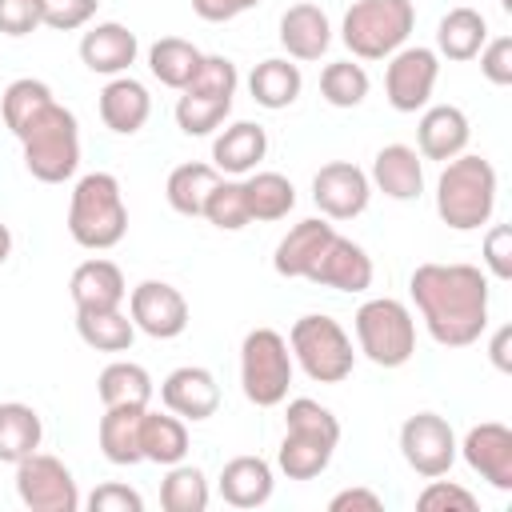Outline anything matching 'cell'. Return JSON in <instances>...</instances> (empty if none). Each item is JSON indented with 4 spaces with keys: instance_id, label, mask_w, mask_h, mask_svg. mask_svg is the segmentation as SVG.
<instances>
[{
    "instance_id": "obj_47",
    "label": "cell",
    "mask_w": 512,
    "mask_h": 512,
    "mask_svg": "<svg viewBox=\"0 0 512 512\" xmlns=\"http://www.w3.org/2000/svg\"><path fill=\"white\" fill-rule=\"evenodd\" d=\"M84 504L92 512H144V496L136 488H128V484H116V480L92 488V496Z\"/></svg>"
},
{
    "instance_id": "obj_4",
    "label": "cell",
    "mask_w": 512,
    "mask_h": 512,
    "mask_svg": "<svg viewBox=\"0 0 512 512\" xmlns=\"http://www.w3.org/2000/svg\"><path fill=\"white\" fill-rule=\"evenodd\" d=\"M128 232V204L112 172H84L68 196V236L88 252H108Z\"/></svg>"
},
{
    "instance_id": "obj_27",
    "label": "cell",
    "mask_w": 512,
    "mask_h": 512,
    "mask_svg": "<svg viewBox=\"0 0 512 512\" xmlns=\"http://www.w3.org/2000/svg\"><path fill=\"white\" fill-rule=\"evenodd\" d=\"M276 476L264 456H232L220 468V496L232 508H260L272 500Z\"/></svg>"
},
{
    "instance_id": "obj_29",
    "label": "cell",
    "mask_w": 512,
    "mask_h": 512,
    "mask_svg": "<svg viewBox=\"0 0 512 512\" xmlns=\"http://www.w3.org/2000/svg\"><path fill=\"white\" fill-rule=\"evenodd\" d=\"M248 92L260 108L268 112H280V108H292L304 92V76H300V64H292L288 56H268L260 60L252 72H248Z\"/></svg>"
},
{
    "instance_id": "obj_15",
    "label": "cell",
    "mask_w": 512,
    "mask_h": 512,
    "mask_svg": "<svg viewBox=\"0 0 512 512\" xmlns=\"http://www.w3.org/2000/svg\"><path fill=\"white\" fill-rule=\"evenodd\" d=\"M372 200V180L352 160H332L312 176V204L324 220H356Z\"/></svg>"
},
{
    "instance_id": "obj_51",
    "label": "cell",
    "mask_w": 512,
    "mask_h": 512,
    "mask_svg": "<svg viewBox=\"0 0 512 512\" xmlns=\"http://www.w3.org/2000/svg\"><path fill=\"white\" fill-rule=\"evenodd\" d=\"M12 256V228L8 224H0V264Z\"/></svg>"
},
{
    "instance_id": "obj_48",
    "label": "cell",
    "mask_w": 512,
    "mask_h": 512,
    "mask_svg": "<svg viewBox=\"0 0 512 512\" xmlns=\"http://www.w3.org/2000/svg\"><path fill=\"white\" fill-rule=\"evenodd\" d=\"M380 508H384V500L372 488H340L328 500V512H380Z\"/></svg>"
},
{
    "instance_id": "obj_37",
    "label": "cell",
    "mask_w": 512,
    "mask_h": 512,
    "mask_svg": "<svg viewBox=\"0 0 512 512\" xmlns=\"http://www.w3.org/2000/svg\"><path fill=\"white\" fill-rule=\"evenodd\" d=\"M76 332L96 352H128L132 340H136V324L120 308H108V312H76Z\"/></svg>"
},
{
    "instance_id": "obj_1",
    "label": "cell",
    "mask_w": 512,
    "mask_h": 512,
    "mask_svg": "<svg viewBox=\"0 0 512 512\" xmlns=\"http://www.w3.org/2000/svg\"><path fill=\"white\" fill-rule=\"evenodd\" d=\"M412 304L440 348H468L488 328V276L476 264H416L408 276Z\"/></svg>"
},
{
    "instance_id": "obj_44",
    "label": "cell",
    "mask_w": 512,
    "mask_h": 512,
    "mask_svg": "<svg viewBox=\"0 0 512 512\" xmlns=\"http://www.w3.org/2000/svg\"><path fill=\"white\" fill-rule=\"evenodd\" d=\"M44 24V4L40 0H0V36H32Z\"/></svg>"
},
{
    "instance_id": "obj_18",
    "label": "cell",
    "mask_w": 512,
    "mask_h": 512,
    "mask_svg": "<svg viewBox=\"0 0 512 512\" xmlns=\"http://www.w3.org/2000/svg\"><path fill=\"white\" fill-rule=\"evenodd\" d=\"M140 56V40L120 20H100L80 36V60L96 76H124Z\"/></svg>"
},
{
    "instance_id": "obj_17",
    "label": "cell",
    "mask_w": 512,
    "mask_h": 512,
    "mask_svg": "<svg viewBox=\"0 0 512 512\" xmlns=\"http://www.w3.org/2000/svg\"><path fill=\"white\" fill-rule=\"evenodd\" d=\"M160 400H164V408L176 412L180 420L200 424V420L216 416V408H220V384H216V376H212L208 368H200V364H180V368H172V372L160 380Z\"/></svg>"
},
{
    "instance_id": "obj_41",
    "label": "cell",
    "mask_w": 512,
    "mask_h": 512,
    "mask_svg": "<svg viewBox=\"0 0 512 512\" xmlns=\"http://www.w3.org/2000/svg\"><path fill=\"white\" fill-rule=\"evenodd\" d=\"M56 96H52V88L44 84V80H36V76H20V80H12L8 88H4V96H0V116H4V124H8V132L16 136L40 108H48Z\"/></svg>"
},
{
    "instance_id": "obj_32",
    "label": "cell",
    "mask_w": 512,
    "mask_h": 512,
    "mask_svg": "<svg viewBox=\"0 0 512 512\" xmlns=\"http://www.w3.org/2000/svg\"><path fill=\"white\" fill-rule=\"evenodd\" d=\"M140 416L144 408H104L100 416V428H96V440H100V452L108 464H140Z\"/></svg>"
},
{
    "instance_id": "obj_49",
    "label": "cell",
    "mask_w": 512,
    "mask_h": 512,
    "mask_svg": "<svg viewBox=\"0 0 512 512\" xmlns=\"http://www.w3.org/2000/svg\"><path fill=\"white\" fill-rule=\"evenodd\" d=\"M256 4L260 0H192V12L208 24H228V20H236L240 12L256 8Z\"/></svg>"
},
{
    "instance_id": "obj_21",
    "label": "cell",
    "mask_w": 512,
    "mask_h": 512,
    "mask_svg": "<svg viewBox=\"0 0 512 512\" xmlns=\"http://www.w3.org/2000/svg\"><path fill=\"white\" fill-rule=\"evenodd\" d=\"M96 108H100V120H104L108 132H116V136H136V132L148 124V116H152V96H148V88H144L136 76L124 72V76H112V80L100 88Z\"/></svg>"
},
{
    "instance_id": "obj_8",
    "label": "cell",
    "mask_w": 512,
    "mask_h": 512,
    "mask_svg": "<svg viewBox=\"0 0 512 512\" xmlns=\"http://www.w3.org/2000/svg\"><path fill=\"white\" fill-rule=\"evenodd\" d=\"M236 88H240V72L228 56H204L196 76L180 88V100H176V124L184 136H208L216 132L228 112H232V100H236Z\"/></svg>"
},
{
    "instance_id": "obj_31",
    "label": "cell",
    "mask_w": 512,
    "mask_h": 512,
    "mask_svg": "<svg viewBox=\"0 0 512 512\" xmlns=\"http://www.w3.org/2000/svg\"><path fill=\"white\" fill-rule=\"evenodd\" d=\"M96 392H100V404L104 408H148L152 404V376L144 364H132V360H112L104 364V372L96 376Z\"/></svg>"
},
{
    "instance_id": "obj_50",
    "label": "cell",
    "mask_w": 512,
    "mask_h": 512,
    "mask_svg": "<svg viewBox=\"0 0 512 512\" xmlns=\"http://www.w3.org/2000/svg\"><path fill=\"white\" fill-rule=\"evenodd\" d=\"M508 344H512V324H500V328H496V336H492V344H488V356H492V364H496L500 372H512Z\"/></svg>"
},
{
    "instance_id": "obj_35",
    "label": "cell",
    "mask_w": 512,
    "mask_h": 512,
    "mask_svg": "<svg viewBox=\"0 0 512 512\" xmlns=\"http://www.w3.org/2000/svg\"><path fill=\"white\" fill-rule=\"evenodd\" d=\"M216 184H220V172H216L212 164L188 160V164H180V168L168 172L164 196H168L172 212H180V216H200V212H204V200H208V192H212Z\"/></svg>"
},
{
    "instance_id": "obj_6",
    "label": "cell",
    "mask_w": 512,
    "mask_h": 512,
    "mask_svg": "<svg viewBox=\"0 0 512 512\" xmlns=\"http://www.w3.org/2000/svg\"><path fill=\"white\" fill-rule=\"evenodd\" d=\"M416 28L412 0H356L340 20V40L356 60H388Z\"/></svg>"
},
{
    "instance_id": "obj_26",
    "label": "cell",
    "mask_w": 512,
    "mask_h": 512,
    "mask_svg": "<svg viewBox=\"0 0 512 512\" xmlns=\"http://www.w3.org/2000/svg\"><path fill=\"white\" fill-rule=\"evenodd\" d=\"M268 156V132L252 120H236L216 132L212 140V168L228 176H248Z\"/></svg>"
},
{
    "instance_id": "obj_24",
    "label": "cell",
    "mask_w": 512,
    "mask_h": 512,
    "mask_svg": "<svg viewBox=\"0 0 512 512\" xmlns=\"http://www.w3.org/2000/svg\"><path fill=\"white\" fill-rule=\"evenodd\" d=\"M332 44V20L320 4H292L280 16V48L288 52V60H320Z\"/></svg>"
},
{
    "instance_id": "obj_22",
    "label": "cell",
    "mask_w": 512,
    "mask_h": 512,
    "mask_svg": "<svg viewBox=\"0 0 512 512\" xmlns=\"http://www.w3.org/2000/svg\"><path fill=\"white\" fill-rule=\"evenodd\" d=\"M468 140H472V124H468L464 108H456V104L424 108V116L416 124V152L424 160H452L468 148Z\"/></svg>"
},
{
    "instance_id": "obj_3",
    "label": "cell",
    "mask_w": 512,
    "mask_h": 512,
    "mask_svg": "<svg viewBox=\"0 0 512 512\" xmlns=\"http://www.w3.org/2000/svg\"><path fill=\"white\" fill-rule=\"evenodd\" d=\"M496 188V168L476 152H460L444 160L436 180V216L452 232H476L496 212Z\"/></svg>"
},
{
    "instance_id": "obj_14",
    "label": "cell",
    "mask_w": 512,
    "mask_h": 512,
    "mask_svg": "<svg viewBox=\"0 0 512 512\" xmlns=\"http://www.w3.org/2000/svg\"><path fill=\"white\" fill-rule=\"evenodd\" d=\"M128 316L136 332L152 340H176L188 328V300L168 280H140L128 292Z\"/></svg>"
},
{
    "instance_id": "obj_13",
    "label": "cell",
    "mask_w": 512,
    "mask_h": 512,
    "mask_svg": "<svg viewBox=\"0 0 512 512\" xmlns=\"http://www.w3.org/2000/svg\"><path fill=\"white\" fill-rule=\"evenodd\" d=\"M400 456L404 464L432 480V476H448V468L456 464V432L440 412H416L400 424Z\"/></svg>"
},
{
    "instance_id": "obj_39",
    "label": "cell",
    "mask_w": 512,
    "mask_h": 512,
    "mask_svg": "<svg viewBox=\"0 0 512 512\" xmlns=\"http://www.w3.org/2000/svg\"><path fill=\"white\" fill-rule=\"evenodd\" d=\"M200 216H204L212 228H220V232H240V228H248V224H252V212H248L244 176H232V180L220 176V184L208 192Z\"/></svg>"
},
{
    "instance_id": "obj_23",
    "label": "cell",
    "mask_w": 512,
    "mask_h": 512,
    "mask_svg": "<svg viewBox=\"0 0 512 512\" xmlns=\"http://www.w3.org/2000/svg\"><path fill=\"white\" fill-rule=\"evenodd\" d=\"M372 188L384 192L388 200H416L424 192V156L408 144H384L372 156V172H368Z\"/></svg>"
},
{
    "instance_id": "obj_42",
    "label": "cell",
    "mask_w": 512,
    "mask_h": 512,
    "mask_svg": "<svg viewBox=\"0 0 512 512\" xmlns=\"http://www.w3.org/2000/svg\"><path fill=\"white\" fill-rule=\"evenodd\" d=\"M416 508H424V512H476L480 500H476L468 488H460L456 480H440V476H432L428 488L416 496Z\"/></svg>"
},
{
    "instance_id": "obj_9",
    "label": "cell",
    "mask_w": 512,
    "mask_h": 512,
    "mask_svg": "<svg viewBox=\"0 0 512 512\" xmlns=\"http://www.w3.org/2000/svg\"><path fill=\"white\" fill-rule=\"evenodd\" d=\"M352 328H356V348L376 368H404L416 356V320L408 304L392 296L364 300L352 316Z\"/></svg>"
},
{
    "instance_id": "obj_52",
    "label": "cell",
    "mask_w": 512,
    "mask_h": 512,
    "mask_svg": "<svg viewBox=\"0 0 512 512\" xmlns=\"http://www.w3.org/2000/svg\"><path fill=\"white\" fill-rule=\"evenodd\" d=\"M500 8H504V12H512V0H500Z\"/></svg>"
},
{
    "instance_id": "obj_30",
    "label": "cell",
    "mask_w": 512,
    "mask_h": 512,
    "mask_svg": "<svg viewBox=\"0 0 512 512\" xmlns=\"http://www.w3.org/2000/svg\"><path fill=\"white\" fill-rule=\"evenodd\" d=\"M140 456L148 464H180L188 456V420H180L176 412H152L144 408L140 416Z\"/></svg>"
},
{
    "instance_id": "obj_25",
    "label": "cell",
    "mask_w": 512,
    "mask_h": 512,
    "mask_svg": "<svg viewBox=\"0 0 512 512\" xmlns=\"http://www.w3.org/2000/svg\"><path fill=\"white\" fill-rule=\"evenodd\" d=\"M68 292H72L76 312H108V308L124 304L128 284H124V272L112 260L92 256V260L76 264V272L68 280Z\"/></svg>"
},
{
    "instance_id": "obj_11",
    "label": "cell",
    "mask_w": 512,
    "mask_h": 512,
    "mask_svg": "<svg viewBox=\"0 0 512 512\" xmlns=\"http://www.w3.org/2000/svg\"><path fill=\"white\" fill-rule=\"evenodd\" d=\"M16 496L28 512H76L84 504L72 468L40 448L16 464Z\"/></svg>"
},
{
    "instance_id": "obj_20",
    "label": "cell",
    "mask_w": 512,
    "mask_h": 512,
    "mask_svg": "<svg viewBox=\"0 0 512 512\" xmlns=\"http://www.w3.org/2000/svg\"><path fill=\"white\" fill-rule=\"evenodd\" d=\"M332 236H336V228H332L324 216H308V220L292 224V228L280 236L276 252H272L276 276H284V280H308L312 264L320 260V252H324V244H328Z\"/></svg>"
},
{
    "instance_id": "obj_7",
    "label": "cell",
    "mask_w": 512,
    "mask_h": 512,
    "mask_svg": "<svg viewBox=\"0 0 512 512\" xmlns=\"http://www.w3.org/2000/svg\"><path fill=\"white\" fill-rule=\"evenodd\" d=\"M288 352L304 368V376L316 380V384H344L352 376V368H356L352 336L344 332L340 320H332L324 312H308V316H300L292 324Z\"/></svg>"
},
{
    "instance_id": "obj_34",
    "label": "cell",
    "mask_w": 512,
    "mask_h": 512,
    "mask_svg": "<svg viewBox=\"0 0 512 512\" xmlns=\"http://www.w3.org/2000/svg\"><path fill=\"white\" fill-rule=\"evenodd\" d=\"M200 60H204V52H200L192 40H184V36H160V40L148 48V72H152L164 88H176V92L196 76Z\"/></svg>"
},
{
    "instance_id": "obj_40",
    "label": "cell",
    "mask_w": 512,
    "mask_h": 512,
    "mask_svg": "<svg viewBox=\"0 0 512 512\" xmlns=\"http://www.w3.org/2000/svg\"><path fill=\"white\" fill-rule=\"evenodd\" d=\"M372 80L364 72V64H352V60H332L324 64L320 72V96L332 104V108H360L364 96H368Z\"/></svg>"
},
{
    "instance_id": "obj_45",
    "label": "cell",
    "mask_w": 512,
    "mask_h": 512,
    "mask_svg": "<svg viewBox=\"0 0 512 512\" xmlns=\"http://www.w3.org/2000/svg\"><path fill=\"white\" fill-rule=\"evenodd\" d=\"M476 56H480V72H484L488 84H496V88H508L512 84V36L484 40V48Z\"/></svg>"
},
{
    "instance_id": "obj_43",
    "label": "cell",
    "mask_w": 512,
    "mask_h": 512,
    "mask_svg": "<svg viewBox=\"0 0 512 512\" xmlns=\"http://www.w3.org/2000/svg\"><path fill=\"white\" fill-rule=\"evenodd\" d=\"M44 4V28H56V32H76V28H88L100 0H40Z\"/></svg>"
},
{
    "instance_id": "obj_33",
    "label": "cell",
    "mask_w": 512,
    "mask_h": 512,
    "mask_svg": "<svg viewBox=\"0 0 512 512\" xmlns=\"http://www.w3.org/2000/svg\"><path fill=\"white\" fill-rule=\"evenodd\" d=\"M40 440H44V424L32 404L20 400L0 404V464H20L40 448Z\"/></svg>"
},
{
    "instance_id": "obj_16",
    "label": "cell",
    "mask_w": 512,
    "mask_h": 512,
    "mask_svg": "<svg viewBox=\"0 0 512 512\" xmlns=\"http://www.w3.org/2000/svg\"><path fill=\"white\" fill-rule=\"evenodd\" d=\"M456 456H464V464L488 480L496 492H512V428L500 420H484L472 424L468 436L456 444Z\"/></svg>"
},
{
    "instance_id": "obj_12",
    "label": "cell",
    "mask_w": 512,
    "mask_h": 512,
    "mask_svg": "<svg viewBox=\"0 0 512 512\" xmlns=\"http://www.w3.org/2000/svg\"><path fill=\"white\" fill-rule=\"evenodd\" d=\"M440 80V56L424 44H404L388 56L384 68V96L396 112H420L432 100V88Z\"/></svg>"
},
{
    "instance_id": "obj_10",
    "label": "cell",
    "mask_w": 512,
    "mask_h": 512,
    "mask_svg": "<svg viewBox=\"0 0 512 512\" xmlns=\"http://www.w3.org/2000/svg\"><path fill=\"white\" fill-rule=\"evenodd\" d=\"M296 360L288 352V340L276 328H252L240 344V388L248 404L276 408L288 400Z\"/></svg>"
},
{
    "instance_id": "obj_36",
    "label": "cell",
    "mask_w": 512,
    "mask_h": 512,
    "mask_svg": "<svg viewBox=\"0 0 512 512\" xmlns=\"http://www.w3.org/2000/svg\"><path fill=\"white\" fill-rule=\"evenodd\" d=\"M244 192H248V212L252 220H284L296 208V188L284 172H248L244 176Z\"/></svg>"
},
{
    "instance_id": "obj_28",
    "label": "cell",
    "mask_w": 512,
    "mask_h": 512,
    "mask_svg": "<svg viewBox=\"0 0 512 512\" xmlns=\"http://www.w3.org/2000/svg\"><path fill=\"white\" fill-rule=\"evenodd\" d=\"M484 40H488V20H484V12L468 8V4L448 8L436 24V56H444V60H456V64L476 60Z\"/></svg>"
},
{
    "instance_id": "obj_5",
    "label": "cell",
    "mask_w": 512,
    "mask_h": 512,
    "mask_svg": "<svg viewBox=\"0 0 512 512\" xmlns=\"http://www.w3.org/2000/svg\"><path fill=\"white\" fill-rule=\"evenodd\" d=\"M16 140L24 148V168L40 184H64V180L76 176V168H80V124H76L72 108H64L60 100L40 108L16 132Z\"/></svg>"
},
{
    "instance_id": "obj_2",
    "label": "cell",
    "mask_w": 512,
    "mask_h": 512,
    "mask_svg": "<svg viewBox=\"0 0 512 512\" xmlns=\"http://www.w3.org/2000/svg\"><path fill=\"white\" fill-rule=\"evenodd\" d=\"M340 444V420L332 416V408H324L312 396H296L288 400L284 412V440L276 452V468L288 480H316Z\"/></svg>"
},
{
    "instance_id": "obj_38",
    "label": "cell",
    "mask_w": 512,
    "mask_h": 512,
    "mask_svg": "<svg viewBox=\"0 0 512 512\" xmlns=\"http://www.w3.org/2000/svg\"><path fill=\"white\" fill-rule=\"evenodd\" d=\"M212 500L208 492V476L196 464H168L164 480H160V504L164 512H204Z\"/></svg>"
},
{
    "instance_id": "obj_19",
    "label": "cell",
    "mask_w": 512,
    "mask_h": 512,
    "mask_svg": "<svg viewBox=\"0 0 512 512\" xmlns=\"http://www.w3.org/2000/svg\"><path fill=\"white\" fill-rule=\"evenodd\" d=\"M372 276H376L372 256H368L356 240H348V236H340V232L324 244L320 260H316L312 272H308L312 284L336 288V292H364V288H372Z\"/></svg>"
},
{
    "instance_id": "obj_46",
    "label": "cell",
    "mask_w": 512,
    "mask_h": 512,
    "mask_svg": "<svg viewBox=\"0 0 512 512\" xmlns=\"http://www.w3.org/2000/svg\"><path fill=\"white\" fill-rule=\"evenodd\" d=\"M484 268L496 280H512V224H492L484 232Z\"/></svg>"
}]
</instances>
